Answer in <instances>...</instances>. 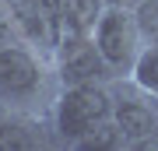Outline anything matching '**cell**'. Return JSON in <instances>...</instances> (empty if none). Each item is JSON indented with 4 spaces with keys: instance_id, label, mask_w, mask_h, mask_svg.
I'll return each mask as SVG.
<instances>
[{
    "instance_id": "obj_1",
    "label": "cell",
    "mask_w": 158,
    "mask_h": 151,
    "mask_svg": "<svg viewBox=\"0 0 158 151\" xmlns=\"http://www.w3.org/2000/svg\"><path fill=\"white\" fill-rule=\"evenodd\" d=\"M60 95L53 56L28 46L25 39L0 46V109L49 120Z\"/></svg>"
},
{
    "instance_id": "obj_2",
    "label": "cell",
    "mask_w": 158,
    "mask_h": 151,
    "mask_svg": "<svg viewBox=\"0 0 158 151\" xmlns=\"http://www.w3.org/2000/svg\"><path fill=\"white\" fill-rule=\"evenodd\" d=\"M113 123V81L63 84L49 112L56 148H77L88 134Z\"/></svg>"
},
{
    "instance_id": "obj_3",
    "label": "cell",
    "mask_w": 158,
    "mask_h": 151,
    "mask_svg": "<svg viewBox=\"0 0 158 151\" xmlns=\"http://www.w3.org/2000/svg\"><path fill=\"white\" fill-rule=\"evenodd\" d=\"M91 39H95L102 60H106V67L116 81L134 74V63L144 49V35H141L134 7H106V14L98 18Z\"/></svg>"
},
{
    "instance_id": "obj_4",
    "label": "cell",
    "mask_w": 158,
    "mask_h": 151,
    "mask_svg": "<svg viewBox=\"0 0 158 151\" xmlns=\"http://www.w3.org/2000/svg\"><path fill=\"white\" fill-rule=\"evenodd\" d=\"M113 127L127 148H158V99L130 78L113 81Z\"/></svg>"
},
{
    "instance_id": "obj_5",
    "label": "cell",
    "mask_w": 158,
    "mask_h": 151,
    "mask_svg": "<svg viewBox=\"0 0 158 151\" xmlns=\"http://www.w3.org/2000/svg\"><path fill=\"white\" fill-rule=\"evenodd\" d=\"M53 67H56L60 88L63 84H88V81H116L102 60L95 39L81 32H60L56 49H53Z\"/></svg>"
},
{
    "instance_id": "obj_6",
    "label": "cell",
    "mask_w": 158,
    "mask_h": 151,
    "mask_svg": "<svg viewBox=\"0 0 158 151\" xmlns=\"http://www.w3.org/2000/svg\"><path fill=\"white\" fill-rule=\"evenodd\" d=\"M35 148H56L49 120L0 109V151H35Z\"/></svg>"
},
{
    "instance_id": "obj_7",
    "label": "cell",
    "mask_w": 158,
    "mask_h": 151,
    "mask_svg": "<svg viewBox=\"0 0 158 151\" xmlns=\"http://www.w3.org/2000/svg\"><path fill=\"white\" fill-rule=\"evenodd\" d=\"M106 0H63L60 4V32H81L91 35L98 18L106 14Z\"/></svg>"
},
{
    "instance_id": "obj_8",
    "label": "cell",
    "mask_w": 158,
    "mask_h": 151,
    "mask_svg": "<svg viewBox=\"0 0 158 151\" xmlns=\"http://www.w3.org/2000/svg\"><path fill=\"white\" fill-rule=\"evenodd\" d=\"M130 81H134L137 88H144L151 99H158V42H148L144 49H141Z\"/></svg>"
},
{
    "instance_id": "obj_9",
    "label": "cell",
    "mask_w": 158,
    "mask_h": 151,
    "mask_svg": "<svg viewBox=\"0 0 158 151\" xmlns=\"http://www.w3.org/2000/svg\"><path fill=\"white\" fill-rule=\"evenodd\" d=\"M134 14H137V25H141L144 46L158 42V0H141V4L134 7Z\"/></svg>"
},
{
    "instance_id": "obj_10",
    "label": "cell",
    "mask_w": 158,
    "mask_h": 151,
    "mask_svg": "<svg viewBox=\"0 0 158 151\" xmlns=\"http://www.w3.org/2000/svg\"><path fill=\"white\" fill-rule=\"evenodd\" d=\"M21 35H18V28H14V18H11V4L7 0H0V46H7V42H18Z\"/></svg>"
},
{
    "instance_id": "obj_11",
    "label": "cell",
    "mask_w": 158,
    "mask_h": 151,
    "mask_svg": "<svg viewBox=\"0 0 158 151\" xmlns=\"http://www.w3.org/2000/svg\"><path fill=\"white\" fill-rule=\"evenodd\" d=\"M106 4H109V7H137L141 0H106Z\"/></svg>"
}]
</instances>
